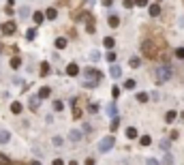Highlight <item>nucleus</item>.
Wrapping results in <instances>:
<instances>
[{
  "label": "nucleus",
  "mask_w": 184,
  "mask_h": 165,
  "mask_svg": "<svg viewBox=\"0 0 184 165\" xmlns=\"http://www.w3.org/2000/svg\"><path fill=\"white\" fill-rule=\"evenodd\" d=\"M84 77H86V88H94L101 84V73L97 69H84Z\"/></svg>",
  "instance_id": "obj_1"
},
{
  "label": "nucleus",
  "mask_w": 184,
  "mask_h": 165,
  "mask_svg": "<svg viewBox=\"0 0 184 165\" xmlns=\"http://www.w3.org/2000/svg\"><path fill=\"white\" fill-rule=\"evenodd\" d=\"M169 77H171V69H169L167 64L154 69V82H156V84H163V82H167Z\"/></svg>",
  "instance_id": "obj_2"
},
{
  "label": "nucleus",
  "mask_w": 184,
  "mask_h": 165,
  "mask_svg": "<svg viewBox=\"0 0 184 165\" xmlns=\"http://www.w3.org/2000/svg\"><path fill=\"white\" fill-rule=\"evenodd\" d=\"M113 144H116V139H113L111 135H109V137H103L101 144H99V150H101V152H109V150L113 148Z\"/></svg>",
  "instance_id": "obj_3"
},
{
  "label": "nucleus",
  "mask_w": 184,
  "mask_h": 165,
  "mask_svg": "<svg viewBox=\"0 0 184 165\" xmlns=\"http://www.w3.org/2000/svg\"><path fill=\"white\" fill-rule=\"evenodd\" d=\"M2 32H5V34H13V32H15V21L2 24Z\"/></svg>",
  "instance_id": "obj_4"
},
{
  "label": "nucleus",
  "mask_w": 184,
  "mask_h": 165,
  "mask_svg": "<svg viewBox=\"0 0 184 165\" xmlns=\"http://www.w3.org/2000/svg\"><path fill=\"white\" fill-rule=\"evenodd\" d=\"M77 73H79V66H77L75 62H71V64L66 66V75H71V77H75Z\"/></svg>",
  "instance_id": "obj_5"
},
{
  "label": "nucleus",
  "mask_w": 184,
  "mask_h": 165,
  "mask_svg": "<svg viewBox=\"0 0 184 165\" xmlns=\"http://www.w3.org/2000/svg\"><path fill=\"white\" fill-rule=\"evenodd\" d=\"M109 75H111L113 79H118V77L122 75V69H120V66H116V64H113V66L109 69Z\"/></svg>",
  "instance_id": "obj_6"
},
{
  "label": "nucleus",
  "mask_w": 184,
  "mask_h": 165,
  "mask_svg": "<svg viewBox=\"0 0 184 165\" xmlns=\"http://www.w3.org/2000/svg\"><path fill=\"white\" fill-rule=\"evenodd\" d=\"M52 94V88H47V86H43L41 90H39V99H47Z\"/></svg>",
  "instance_id": "obj_7"
},
{
  "label": "nucleus",
  "mask_w": 184,
  "mask_h": 165,
  "mask_svg": "<svg viewBox=\"0 0 184 165\" xmlns=\"http://www.w3.org/2000/svg\"><path fill=\"white\" fill-rule=\"evenodd\" d=\"M118 24H120V17L118 15H109V26L111 28H118Z\"/></svg>",
  "instance_id": "obj_8"
},
{
  "label": "nucleus",
  "mask_w": 184,
  "mask_h": 165,
  "mask_svg": "<svg viewBox=\"0 0 184 165\" xmlns=\"http://www.w3.org/2000/svg\"><path fill=\"white\" fill-rule=\"evenodd\" d=\"M9 139H11V133L9 131H0V144H7Z\"/></svg>",
  "instance_id": "obj_9"
},
{
  "label": "nucleus",
  "mask_w": 184,
  "mask_h": 165,
  "mask_svg": "<svg viewBox=\"0 0 184 165\" xmlns=\"http://www.w3.org/2000/svg\"><path fill=\"white\" fill-rule=\"evenodd\" d=\"M68 139H71V141H79L81 139V133L79 131H71V133H68Z\"/></svg>",
  "instance_id": "obj_10"
},
{
  "label": "nucleus",
  "mask_w": 184,
  "mask_h": 165,
  "mask_svg": "<svg viewBox=\"0 0 184 165\" xmlns=\"http://www.w3.org/2000/svg\"><path fill=\"white\" fill-rule=\"evenodd\" d=\"M32 19H34L36 24H43V19H45V13H41V11H36V13L32 15Z\"/></svg>",
  "instance_id": "obj_11"
},
{
  "label": "nucleus",
  "mask_w": 184,
  "mask_h": 165,
  "mask_svg": "<svg viewBox=\"0 0 184 165\" xmlns=\"http://www.w3.org/2000/svg\"><path fill=\"white\" fill-rule=\"evenodd\" d=\"M39 101H41L39 97H30V101H28L30 103V109H39Z\"/></svg>",
  "instance_id": "obj_12"
},
{
  "label": "nucleus",
  "mask_w": 184,
  "mask_h": 165,
  "mask_svg": "<svg viewBox=\"0 0 184 165\" xmlns=\"http://www.w3.org/2000/svg\"><path fill=\"white\" fill-rule=\"evenodd\" d=\"M126 137H128V139H135V137H137V129H135V127H128V129H126Z\"/></svg>",
  "instance_id": "obj_13"
},
{
  "label": "nucleus",
  "mask_w": 184,
  "mask_h": 165,
  "mask_svg": "<svg viewBox=\"0 0 184 165\" xmlns=\"http://www.w3.org/2000/svg\"><path fill=\"white\" fill-rule=\"evenodd\" d=\"M103 45L107 47V50H111V47H113V45H116V41H113V37H107V39L103 41Z\"/></svg>",
  "instance_id": "obj_14"
},
{
  "label": "nucleus",
  "mask_w": 184,
  "mask_h": 165,
  "mask_svg": "<svg viewBox=\"0 0 184 165\" xmlns=\"http://www.w3.org/2000/svg\"><path fill=\"white\" fill-rule=\"evenodd\" d=\"M41 75H49V62H41Z\"/></svg>",
  "instance_id": "obj_15"
},
{
  "label": "nucleus",
  "mask_w": 184,
  "mask_h": 165,
  "mask_svg": "<svg viewBox=\"0 0 184 165\" xmlns=\"http://www.w3.org/2000/svg\"><path fill=\"white\" fill-rule=\"evenodd\" d=\"M56 15H58L56 9H47V11H45V17H47V19H56Z\"/></svg>",
  "instance_id": "obj_16"
},
{
  "label": "nucleus",
  "mask_w": 184,
  "mask_h": 165,
  "mask_svg": "<svg viewBox=\"0 0 184 165\" xmlns=\"http://www.w3.org/2000/svg\"><path fill=\"white\" fill-rule=\"evenodd\" d=\"M158 13H160V7H158V5H152V7H150V17H156Z\"/></svg>",
  "instance_id": "obj_17"
},
{
  "label": "nucleus",
  "mask_w": 184,
  "mask_h": 165,
  "mask_svg": "<svg viewBox=\"0 0 184 165\" xmlns=\"http://www.w3.org/2000/svg\"><path fill=\"white\" fill-rule=\"evenodd\" d=\"M11 66H13V69H19V66H21V58H19V56L11 58Z\"/></svg>",
  "instance_id": "obj_18"
},
{
  "label": "nucleus",
  "mask_w": 184,
  "mask_h": 165,
  "mask_svg": "<svg viewBox=\"0 0 184 165\" xmlns=\"http://www.w3.org/2000/svg\"><path fill=\"white\" fill-rule=\"evenodd\" d=\"M56 47H58V50H64V47H66V39H56Z\"/></svg>",
  "instance_id": "obj_19"
},
{
  "label": "nucleus",
  "mask_w": 184,
  "mask_h": 165,
  "mask_svg": "<svg viewBox=\"0 0 184 165\" xmlns=\"http://www.w3.org/2000/svg\"><path fill=\"white\" fill-rule=\"evenodd\" d=\"M109 127H111V131H118V127H120V118L116 116V118L111 120V125H109Z\"/></svg>",
  "instance_id": "obj_20"
},
{
  "label": "nucleus",
  "mask_w": 184,
  "mask_h": 165,
  "mask_svg": "<svg viewBox=\"0 0 184 165\" xmlns=\"http://www.w3.org/2000/svg\"><path fill=\"white\" fill-rule=\"evenodd\" d=\"M11 112H13V114H19V112H21V103H17V101L11 103Z\"/></svg>",
  "instance_id": "obj_21"
},
{
  "label": "nucleus",
  "mask_w": 184,
  "mask_h": 165,
  "mask_svg": "<svg viewBox=\"0 0 184 165\" xmlns=\"http://www.w3.org/2000/svg\"><path fill=\"white\" fill-rule=\"evenodd\" d=\"M165 120H167V122H173V120H176V112H173V109L165 114Z\"/></svg>",
  "instance_id": "obj_22"
},
{
  "label": "nucleus",
  "mask_w": 184,
  "mask_h": 165,
  "mask_svg": "<svg viewBox=\"0 0 184 165\" xmlns=\"http://www.w3.org/2000/svg\"><path fill=\"white\" fill-rule=\"evenodd\" d=\"M139 141H141V146H150V144H152V139H150V135H144V137H141Z\"/></svg>",
  "instance_id": "obj_23"
},
{
  "label": "nucleus",
  "mask_w": 184,
  "mask_h": 165,
  "mask_svg": "<svg viewBox=\"0 0 184 165\" xmlns=\"http://www.w3.org/2000/svg\"><path fill=\"white\" fill-rule=\"evenodd\" d=\"M0 165H11V159L7 154H0Z\"/></svg>",
  "instance_id": "obj_24"
},
{
  "label": "nucleus",
  "mask_w": 184,
  "mask_h": 165,
  "mask_svg": "<svg viewBox=\"0 0 184 165\" xmlns=\"http://www.w3.org/2000/svg\"><path fill=\"white\" fill-rule=\"evenodd\" d=\"M128 64H131L133 69H137V66L141 64V58H131V62H128Z\"/></svg>",
  "instance_id": "obj_25"
},
{
  "label": "nucleus",
  "mask_w": 184,
  "mask_h": 165,
  "mask_svg": "<svg viewBox=\"0 0 184 165\" xmlns=\"http://www.w3.org/2000/svg\"><path fill=\"white\" fill-rule=\"evenodd\" d=\"M137 101H139V103H146V101H148V94H146V92H139V94H137Z\"/></svg>",
  "instance_id": "obj_26"
},
{
  "label": "nucleus",
  "mask_w": 184,
  "mask_h": 165,
  "mask_svg": "<svg viewBox=\"0 0 184 165\" xmlns=\"http://www.w3.org/2000/svg\"><path fill=\"white\" fill-rule=\"evenodd\" d=\"M34 37H36V30H34V28H30V30L26 32V39H28V41H32Z\"/></svg>",
  "instance_id": "obj_27"
},
{
  "label": "nucleus",
  "mask_w": 184,
  "mask_h": 165,
  "mask_svg": "<svg viewBox=\"0 0 184 165\" xmlns=\"http://www.w3.org/2000/svg\"><path fill=\"white\" fill-rule=\"evenodd\" d=\"M107 114L111 118H116V105H107Z\"/></svg>",
  "instance_id": "obj_28"
},
{
  "label": "nucleus",
  "mask_w": 184,
  "mask_h": 165,
  "mask_svg": "<svg viewBox=\"0 0 184 165\" xmlns=\"http://www.w3.org/2000/svg\"><path fill=\"white\" fill-rule=\"evenodd\" d=\"M88 112H90V114H97V112H99V105H97V103H90V105H88Z\"/></svg>",
  "instance_id": "obj_29"
},
{
  "label": "nucleus",
  "mask_w": 184,
  "mask_h": 165,
  "mask_svg": "<svg viewBox=\"0 0 184 165\" xmlns=\"http://www.w3.org/2000/svg\"><path fill=\"white\" fill-rule=\"evenodd\" d=\"M54 109H56V112H62V109H64L62 101H54Z\"/></svg>",
  "instance_id": "obj_30"
},
{
  "label": "nucleus",
  "mask_w": 184,
  "mask_h": 165,
  "mask_svg": "<svg viewBox=\"0 0 184 165\" xmlns=\"http://www.w3.org/2000/svg\"><path fill=\"white\" fill-rule=\"evenodd\" d=\"M163 163H165V165H173V157H171V154H165Z\"/></svg>",
  "instance_id": "obj_31"
},
{
  "label": "nucleus",
  "mask_w": 184,
  "mask_h": 165,
  "mask_svg": "<svg viewBox=\"0 0 184 165\" xmlns=\"http://www.w3.org/2000/svg\"><path fill=\"white\" fill-rule=\"evenodd\" d=\"M176 56H178L180 60H184V47H178V50H176Z\"/></svg>",
  "instance_id": "obj_32"
},
{
  "label": "nucleus",
  "mask_w": 184,
  "mask_h": 165,
  "mask_svg": "<svg viewBox=\"0 0 184 165\" xmlns=\"http://www.w3.org/2000/svg\"><path fill=\"white\" fill-rule=\"evenodd\" d=\"M124 88H128V90L135 88V79H126V82H124Z\"/></svg>",
  "instance_id": "obj_33"
},
{
  "label": "nucleus",
  "mask_w": 184,
  "mask_h": 165,
  "mask_svg": "<svg viewBox=\"0 0 184 165\" xmlns=\"http://www.w3.org/2000/svg\"><path fill=\"white\" fill-rule=\"evenodd\" d=\"M146 165H160V163H158L156 159H152V157H150V159H146Z\"/></svg>",
  "instance_id": "obj_34"
},
{
  "label": "nucleus",
  "mask_w": 184,
  "mask_h": 165,
  "mask_svg": "<svg viewBox=\"0 0 184 165\" xmlns=\"http://www.w3.org/2000/svg\"><path fill=\"white\" fill-rule=\"evenodd\" d=\"M19 15H21V17H28V15H30V11L24 7V9H19Z\"/></svg>",
  "instance_id": "obj_35"
},
{
  "label": "nucleus",
  "mask_w": 184,
  "mask_h": 165,
  "mask_svg": "<svg viewBox=\"0 0 184 165\" xmlns=\"http://www.w3.org/2000/svg\"><path fill=\"white\" fill-rule=\"evenodd\" d=\"M90 58L97 62V60H101V54H99V52H92V54H90Z\"/></svg>",
  "instance_id": "obj_36"
},
{
  "label": "nucleus",
  "mask_w": 184,
  "mask_h": 165,
  "mask_svg": "<svg viewBox=\"0 0 184 165\" xmlns=\"http://www.w3.org/2000/svg\"><path fill=\"white\" fill-rule=\"evenodd\" d=\"M107 60H109V62H116V54H113V52H107Z\"/></svg>",
  "instance_id": "obj_37"
},
{
  "label": "nucleus",
  "mask_w": 184,
  "mask_h": 165,
  "mask_svg": "<svg viewBox=\"0 0 184 165\" xmlns=\"http://www.w3.org/2000/svg\"><path fill=\"white\" fill-rule=\"evenodd\" d=\"M148 0H135V7H146Z\"/></svg>",
  "instance_id": "obj_38"
},
{
  "label": "nucleus",
  "mask_w": 184,
  "mask_h": 165,
  "mask_svg": "<svg viewBox=\"0 0 184 165\" xmlns=\"http://www.w3.org/2000/svg\"><path fill=\"white\" fill-rule=\"evenodd\" d=\"M111 94H113V97H120V88L113 86V88H111Z\"/></svg>",
  "instance_id": "obj_39"
},
{
  "label": "nucleus",
  "mask_w": 184,
  "mask_h": 165,
  "mask_svg": "<svg viewBox=\"0 0 184 165\" xmlns=\"http://www.w3.org/2000/svg\"><path fill=\"white\" fill-rule=\"evenodd\" d=\"M54 146H62V137H54Z\"/></svg>",
  "instance_id": "obj_40"
},
{
  "label": "nucleus",
  "mask_w": 184,
  "mask_h": 165,
  "mask_svg": "<svg viewBox=\"0 0 184 165\" xmlns=\"http://www.w3.org/2000/svg\"><path fill=\"white\" fill-rule=\"evenodd\" d=\"M73 116H75V118H79V116H81V109H79V107H75V109H73Z\"/></svg>",
  "instance_id": "obj_41"
},
{
  "label": "nucleus",
  "mask_w": 184,
  "mask_h": 165,
  "mask_svg": "<svg viewBox=\"0 0 184 165\" xmlns=\"http://www.w3.org/2000/svg\"><path fill=\"white\" fill-rule=\"evenodd\" d=\"M124 7H126V9H131V7H135V5H133V0H124Z\"/></svg>",
  "instance_id": "obj_42"
},
{
  "label": "nucleus",
  "mask_w": 184,
  "mask_h": 165,
  "mask_svg": "<svg viewBox=\"0 0 184 165\" xmlns=\"http://www.w3.org/2000/svg\"><path fill=\"white\" fill-rule=\"evenodd\" d=\"M103 2V7H111V0H101Z\"/></svg>",
  "instance_id": "obj_43"
},
{
  "label": "nucleus",
  "mask_w": 184,
  "mask_h": 165,
  "mask_svg": "<svg viewBox=\"0 0 184 165\" xmlns=\"http://www.w3.org/2000/svg\"><path fill=\"white\" fill-rule=\"evenodd\" d=\"M54 165H64V161H62V159H56V161H54Z\"/></svg>",
  "instance_id": "obj_44"
},
{
  "label": "nucleus",
  "mask_w": 184,
  "mask_h": 165,
  "mask_svg": "<svg viewBox=\"0 0 184 165\" xmlns=\"http://www.w3.org/2000/svg\"><path fill=\"white\" fill-rule=\"evenodd\" d=\"M86 165H94V159H86Z\"/></svg>",
  "instance_id": "obj_45"
},
{
  "label": "nucleus",
  "mask_w": 184,
  "mask_h": 165,
  "mask_svg": "<svg viewBox=\"0 0 184 165\" xmlns=\"http://www.w3.org/2000/svg\"><path fill=\"white\" fill-rule=\"evenodd\" d=\"M68 165H77V163H75V161H71V163H68Z\"/></svg>",
  "instance_id": "obj_46"
},
{
  "label": "nucleus",
  "mask_w": 184,
  "mask_h": 165,
  "mask_svg": "<svg viewBox=\"0 0 184 165\" xmlns=\"http://www.w3.org/2000/svg\"><path fill=\"white\" fill-rule=\"evenodd\" d=\"M32 165H41V163H39V161H34V163H32Z\"/></svg>",
  "instance_id": "obj_47"
}]
</instances>
